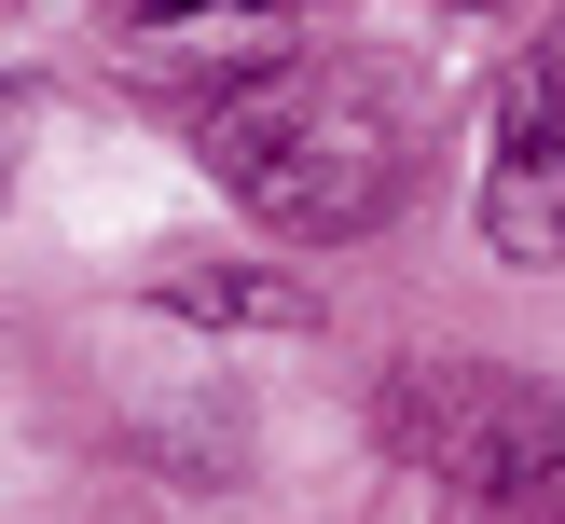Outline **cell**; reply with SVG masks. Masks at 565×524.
<instances>
[{
  "label": "cell",
  "mask_w": 565,
  "mask_h": 524,
  "mask_svg": "<svg viewBox=\"0 0 565 524\" xmlns=\"http://www.w3.org/2000/svg\"><path fill=\"white\" fill-rule=\"evenodd\" d=\"M483 235H497V263H565V125H552L539 83H511V97H497Z\"/></svg>",
  "instance_id": "3"
},
{
  "label": "cell",
  "mask_w": 565,
  "mask_h": 524,
  "mask_svg": "<svg viewBox=\"0 0 565 524\" xmlns=\"http://www.w3.org/2000/svg\"><path fill=\"white\" fill-rule=\"evenodd\" d=\"M524 83H539V97H552V125H565V14H552V42H539V69H524Z\"/></svg>",
  "instance_id": "4"
},
{
  "label": "cell",
  "mask_w": 565,
  "mask_h": 524,
  "mask_svg": "<svg viewBox=\"0 0 565 524\" xmlns=\"http://www.w3.org/2000/svg\"><path fill=\"white\" fill-rule=\"evenodd\" d=\"M386 441L497 524H565V400L497 359H414L386 386Z\"/></svg>",
  "instance_id": "2"
},
{
  "label": "cell",
  "mask_w": 565,
  "mask_h": 524,
  "mask_svg": "<svg viewBox=\"0 0 565 524\" xmlns=\"http://www.w3.org/2000/svg\"><path fill=\"white\" fill-rule=\"evenodd\" d=\"M138 14H303V0H138Z\"/></svg>",
  "instance_id": "5"
},
{
  "label": "cell",
  "mask_w": 565,
  "mask_h": 524,
  "mask_svg": "<svg viewBox=\"0 0 565 524\" xmlns=\"http://www.w3.org/2000/svg\"><path fill=\"white\" fill-rule=\"evenodd\" d=\"M207 165L263 235L345 248L401 207V110L373 69H248L235 97H207Z\"/></svg>",
  "instance_id": "1"
}]
</instances>
